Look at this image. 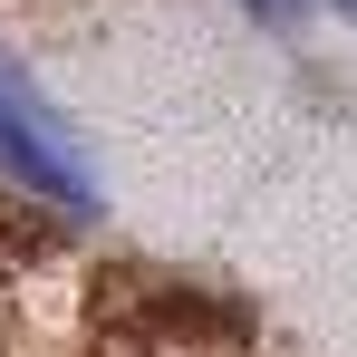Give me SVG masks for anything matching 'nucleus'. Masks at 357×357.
Returning a JSON list of instances; mask_svg holds the SVG:
<instances>
[{
  "mask_svg": "<svg viewBox=\"0 0 357 357\" xmlns=\"http://www.w3.org/2000/svg\"><path fill=\"white\" fill-rule=\"evenodd\" d=\"M338 10H348V20H357V0H338Z\"/></svg>",
  "mask_w": 357,
  "mask_h": 357,
  "instance_id": "nucleus-3",
  "label": "nucleus"
},
{
  "mask_svg": "<svg viewBox=\"0 0 357 357\" xmlns=\"http://www.w3.org/2000/svg\"><path fill=\"white\" fill-rule=\"evenodd\" d=\"M0 174L20 183V193H39L49 213H97V174L77 155V135L49 116V97L10 59H0Z\"/></svg>",
  "mask_w": 357,
  "mask_h": 357,
  "instance_id": "nucleus-1",
  "label": "nucleus"
},
{
  "mask_svg": "<svg viewBox=\"0 0 357 357\" xmlns=\"http://www.w3.org/2000/svg\"><path fill=\"white\" fill-rule=\"evenodd\" d=\"M241 10H261V20H290V10H309V0H241Z\"/></svg>",
  "mask_w": 357,
  "mask_h": 357,
  "instance_id": "nucleus-2",
  "label": "nucleus"
}]
</instances>
